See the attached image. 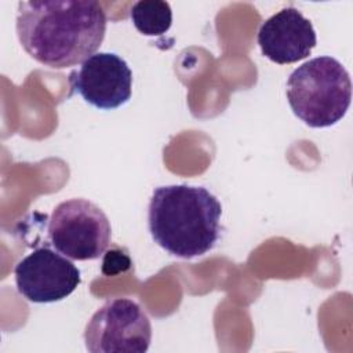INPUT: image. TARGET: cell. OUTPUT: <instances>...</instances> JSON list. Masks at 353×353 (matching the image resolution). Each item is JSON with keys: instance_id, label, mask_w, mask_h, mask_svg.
<instances>
[{"instance_id": "cell-1", "label": "cell", "mask_w": 353, "mask_h": 353, "mask_svg": "<svg viewBox=\"0 0 353 353\" xmlns=\"http://www.w3.org/2000/svg\"><path fill=\"white\" fill-rule=\"evenodd\" d=\"M15 28L34 61L65 69L95 54L105 39L106 14L92 0L19 1Z\"/></svg>"}, {"instance_id": "cell-2", "label": "cell", "mask_w": 353, "mask_h": 353, "mask_svg": "<svg viewBox=\"0 0 353 353\" xmlns=\"http://www.w3.org/2000/svg\"><path fill=\"white\" fill-rule=\"evenodd\" d=\"M221 215L219 200L205 188L168 185L153 190L148 226L157 245L174 256L192 259L215 247Z\"/></svg>"}, {"instance_id": "cell-3", "label": "cell", "mask_w": 353, "mask_h": 353, "mask_svg": "<svg viewBox=\"0 0 353 353\" xmlns=\"http://www.w3.org/2000/svg\"><path fill=\"white\" fill-rule=\"evenodd\" d=\"M287 99L294 114L306 125L331 127L346 114L350 106L349 72L332 57L312 58L290 74Z\"/></svg>"}, {"instance_id": "cell-4", "label": "cell", "mask_w": 353, "mask_h": 353, "mask_svg": "<svg viewBox=\"0 0 353 353\" xmlns=\"http://www.w3.org/2000/svg\"><path fill=\"white\" fill-rule=\"evenodd\" d=\"M51 245L69 259L99 258L110 244L112 228L106 214L87 199L59 203L48 222Z\"/></svg>"}, {"instance_id": "cell-5", "label": "cell", "mask_w": 353, "mask_h": 353, "mask_svg": "<svg viewBox=\"0 0 353 353\" xmlns=\"http://www.w3.org/2000/svg\"><path fill=\"white\" fill-rule=\"evenodd\" d=\"M152 341V324L132 299L105 302L84 330L85 349L91 353H145Z\"/></svg>"}, {"instance_id": "cell-6", "label": "cell", "mask_w": 353, "mask_h": 353, "mask_svg": "<svg viewBox=\"0 0 353 353\" xmlns=\"http://www.w3.org/2000/svg\"><path fill=\"white\" fill-rule=\"evenodd\" d=\"M14 274L18 292L34 303L62 301L81 283L77 266L48 247L36 248L22 258Z\"/></svg>"}, {"instance_id": "cell-7", "label": "cell", "mask_w": 353, "mask_h": 353, "mask_svg": "<svg viewBox=\"0 0 353 353\" xmlns=\"http://www.w3.org/2000/svg\"><path fill=\"white\" fill-rule=\"evenodd\" d=\"M70 88L97 109L110 110L127 103L132 91V72L114 52H95L69 74Z\"/></svg>"}, {"instance_id": "cell-8", "label": "cell", "mask_w": 353, "mask_h": 353, "mask_svg": "<svg viewBox=\"0 0 353 353\" xmlns=\"http://www.w3.org/2000/svg\"><path fill=\"white\" fill-rule=\"evenodd\" d=\"M256 40L268 59L285 65L309 57L317 36L312 22L299 10L287 7L261 25Z\"/></svg>"}, {"instance_id": "cell-9", "label": "cell", "mask_w": 353, "mask_h": 353, "mask_svg": "<svg viewBox=\"0 0 353 353\" xmlns=\"http://www.w3.org/2000/svg\"><path fill=\"white\" fill-rule=\"evenodd\" d=\"M130 18L139 33L145 36H161L171 28L172 11L167 1L141 0L132 4Z\"/></svg>"}]
</instances>
